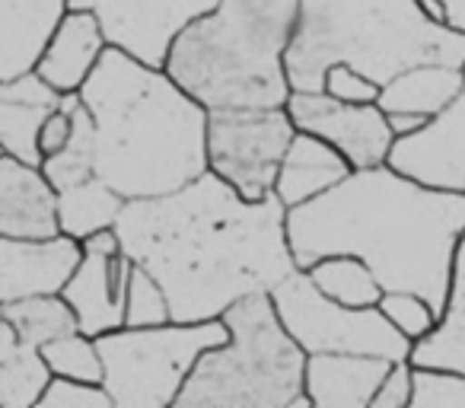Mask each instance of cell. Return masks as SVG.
I'll use <instances>...</instances> for the list:
<instances>
[{
  "mask_svg": "<svg viewBox=\"0 0 465 408\" xmlns=\"http://www.w3.org/2000/svg\"><path fill=\"white\" fill-rule=\"evenodd\" d=\"M220 319L230 338L198 357L175 408H312L310 354L287 332L272 291L236 300Z\"/></svg>",
  "mask_w": 465,
  "mask_h": 408,
  "instance_id": "cell-6",
  "label": "cell"
},
{
  "mask_svg": "<svg viewBox=\"0 0 465 408\" xmlns=\"http://www.w3.org/2000/svg\"><path fill=\"white\" fill-rule=\"evenodd\" d=\"M52 112L54 105H26L0 99V150L29 166H42L45 154L39 147V134Z\"/></svg>",
  "mask_w": 465,
  "mask_h": 408,
  "instance_id": "cell-27",
  "label": "cell"
},
{
  "mask_svg": "<svg viewBox=\"0 0 465 408\" xmlns=\"http://www.w3.org/2000/svg\"><path fill=\"white\" fill-rule=\"evenodd\" d=\"M411 408H465V373L450 367H414Z\"/></svg>",
  "mask_w": 465,
  "mask_h": 408,
  "instance_id": "cell-31",
  "label": "cell"
},
{
  "mask_svg": "<svg viewBox=\"0 0 465 408\" xmlns=\"http://www.w3.org/2000/svg\"><path fill=\"white\" fill-rule=\"evenodd\" d=\"M52 376L42 348L23 342L14 325L0 319V408H39Z\"/></svg>",
  "mask_w": 465,
  "mask_h": 408,
  "instance_id": "cell-21",
  "label": "cell"
},
{
  "mask_svg": "<svg viewBox=\"0 0 465 408\" xmlns=\"http://www.w3.org/2000/svg\"><path fill=\"white\" fill-rule=\"evenodd\" d=\"M48 367L54 376H71V380L84 383H103L105 380V363L99 354V344L86 332H71V335H61L54 342H48L42 348Z\"/></svg>",
  "mask_w": 465,
  "mask_h": 408,
  "instance_id": "cell-28",
  "label": "cell"
},
{
  "mask_svg": "<svg viewBox=\"0 0 465 408\" xmlns=\"http://www.w3.org/2000/svg\"><path fill=\"white\" fill-rule=\"evenodd\" d=\"M418 7H420V14H424L427 20L443 23V26H446V7H443V0H418Z\"/></svg>",
  "mask_w": 465,
  "mask_h": 408,
  "instance_id": "cell-40",
  "label": "cell"
},
{
  "mask_svg": "<svg viewBox=\"0 0 465 408\" xmlns=\"http://www.w3.org/2000/svg\"><path fill=\"white\" fill-rule=\"evenodd\" d=\"M0 99L26 105H61V90H54L39 71H26L14 80H0Z\"/></svg>",
  "mask_w": 465,
  "mask_h": 408,
  "instance_id": "cell-34",
  "label": "cell"
},
{
  "mask_svg": "<svg viewBox=\"0 0 465 408\" xmlns=\"http://www.w3.org/2000/svg\"><path fill=\"white\" fill-rule=\"evenodd\" d=\"M0 319L14 325L16 335L35 348H45L54 338L80 332V319L64 300V294H39V297L0 304Z\"/></svg>",
  "mask_w": 465,
  "mask_h": 408,
  "instance_id": "cell-24",
  "label": "cell"
},
{
  "mask_svg": "<svg viewBox=\"0 0 465 408\" xmlns=\"http://www.w3.org/2000/svg\"><path fill=\"white\" fill-rule=\"evenodd\" d=\"M300 0H220L175 39L166 71L207 109L287 105Z\"/></svg>",
  "mask_w": 465,
  "mask_h": 408,
  "instance_id": "cell-5",
  "label": "cell"
},
{
  "mask_svg": "<svg viewBox=\"0 0 465 408\" xmlns=\"http://www.w3.org/2000/svg\"><path fill=\"white\" fill-rule=\"evenodd\" d=\"M71 137H74V109L67 112V109H61V105H58V109L45 118V124H42V134H39L42 154H45V156L61 154V150L71 144Z\"/></svg>",
  "mask_w": 465,
  "mask_h": 408,
  "instance_id": "cell-36",
  "label": "cell"
},
{
  "mask_svg": "<svg viewBox=\"0 0 465 408\" xmlns=\"http://www.w3.org/2000/svg\"><path fill=\"white\" fill-rule=\"evenodd\" d=\"M230 338L223 319L166 325H122L96 338L105 363L103 386L115 408H175L204 351Z\"/></svg>",
  "mask_w": 465,
  "mask_h": 408,
  "instance_id": "cell-7",
  "label": "cell"
},
{
  "mask_svg": "<svg viewBox=\"0 0 465 408\" xmlns=\"http://www.w3.org/2000/svg\"><path fill=\"white\" fill-rule=\"evenodd\" d=\"M96 124V175L128 201L185 188L207 169V105L166 67L105 48L80 90Z\"/></svg>",
  "mask_w": 465,
  "mask_h": 408,
  "instance_id": "cell-3",
  "label": "cell"
},
{
  "mask_svg": "<svg viewBox=\"0 0 465 408\" xmlns=\"http://www.w3.org/2000/svg\"><path fill=\"white\" fill-rule=\"evenodd\" d=\"M389 166L424 185L465 192V84L459 96L424 128L395 137Z\"/></svg>",
  "mask_w": 465,
  "mask_h": 408,
  "instance_id": "cell-12",
  "label": "cell"
},
{
  "mask_svg": "<svg viewBox=\"0 0 465 408\" xmlns=\"http://www.w3.org/2000/svg\"><path fill=\"white\" fill-rule=\"evenodd\" d=\"M61 192L42 166L0 156V236L45 240L61 234Z\"/></svg>",
  "mask_w": 465,
  "mask_h": 408,
  "instance_id": "cell-15",
  "label": "cell"
},
{
  "mask_svg": "<svg viewBox=\"0 0 465 408\" xmlns=\"http://www.w3.org/2000/svg\"><path fill=\"white\" fill-rule=\"evenodd\" d=\"M446 7V26L465 33V0H443Z\"/></svg>",
  "mask_w": 465,
  "mask_h": 408,
  "instance_id": "cell-39",
  "label": "cell"
},
{
  "mask_svg": "<svg viewBox=\"0 0 465 408\" xmlns=\"http://www.w3.org/2000/svg\"><path fill=\"white\" fill-rule=\"evenodd\" d=\"M124 204H128V198L122 192H115L99 175H90L80 185H71L61 192V234L84 243L96 230L115 227Z\"/></svg>",
  "mask_w": 465,
  "mask_h": 408,
  "instance_id": "cell-23",
  "label": "cell"
},
{
  "mask_svg": "<svg viewBox=\"0 0 465 408\" xmlns=\"http://www.w3.org/2000/svg\"><path fill=\"white\" fill-rule=\"evenodd\" d=\"M45 175L52 179V185L58 192L71 185H80L90 175H96V124H93V115L84 103L74 109V137L61 154L45 156L42 163Z\"/></svg>",
  "mask_w": 465,
  "mask_h": 408,
  "instance_id": "cell-26",
  "label": "cell"
},
{
  "mask_svg": "<svg viewBox=\"0 0 465 408\" xmlns=\"http://www.w3.org/2000/svg\"><path fill=\"white\" fill-rule=\"evenodd\" d=\"M310 278L322 294L344 306H380L386 287L380 284V274L357 255H329L319 259L316 265L306 268Z\"/></svg>",
  "mask_w": 465,
  "mask_h": 408,
  "instance_id": "cell-25",
  "label": "cell"
},
{
  "mask_svg": "<svg viewBox=\"0 0 465 408\" xmlns=\"http://www.w3.org/2000/svg\"><path fill=\"white\" fill-rule=\"evenodd\" d=\"M351 173H354V166L335 144L312 134V131H297L291 147H287L284 163H281L274 194L287 208H297V204H306V201L331 192Z\"/></svg>",
  "mask_w": 465,
  "mask_h": 408,
  "instance_id": "cell-19",
  "label": "cell"
},
{
  "mask_svg": "<svg viewBox=\"0 0 465 408\" xmlns=\"http://www.w3.org/2000/svg\"><path fill=\"white\" fill-rule=\"evenodd\" d=\"M137 262L128 253L122 255H96L86 253L74 278L67 281L64 300L74 306L80 319V332L99 338L115 332L128 319V291L134 278Z\"/></svg>",
  "mask_w": 465,
  "mask_h": 408,
  "instance_id": "cell-14",
  "label": "cell"
},
{
  "mask_svg": "<svg viewBox=\"0 0 465 408\" xmlns=\"http://www.w3.org/2000/svg\"><path fill=\"white\" fill-rule=\"evenodd\" d=\"M465 84V67L456 65H414L382 84V112H418V115H440Z\"/></svg>",
  "mask_w": 465,
  "mask_h": 408,
  "instance_id": "cell-20",
  "label": "cell"
},
{
  "mask_svg": "<svg viewBox=\"0 0 465 408\" xmlns=\"http://www.w3.org/2000/svg\"><path fill=\"white\" fill-rule=\"evenodd\" d=\"M322 90L329 93V96L341 99V103L367 105V103H380L382 84H376L370 74H363L361 67H354V65H331L329 74H325Z\"/></svg>",
  "mask_w": 465,
  "mask_h": 408,
  "instance_id": "cell-33",
  "label": "cell"
},
{
  "mask_svg": "<svg viewBox=\"0 0 465 408\" xmlns=\"http://www.w3.org/2000/svg\"><path fill=\"white\" fill-rule=\"evenodd\" d=\"M411 363L414 367H450L465 373V236L456 249L446 310L440 316L437 329L420 342H414Z\"/></svg>",
  "mask_w": 465,
  "mask_h": 408,
  "instance_id": "cell-22",
  "label": "cell"
},
{
  "mask_svg": "<svg viewBox=\"0 0 465 408\" xmlns=\"http://www.w3.org/2000/svg\"><path fill=\"white\" fill-rule=\"evenodd\" d=\"M173 323V304H169V294L153 274L143 265L134 268V278H131L128 291V319L124 325H166Z\"/></svg>",
  "mask_w": 465,
  "mask_h": 408,
  "instance_id": "cell-30",
  "label": "cell"
},
{
  "mask_svg": "<svg viewBox=\"0 0 465 408\" xmlns=\"http://www.w3.org/2000/svg\"><path fill=\"white\" fill-rule=\"evenodd\" d=\"M84 243L67 234L45 240L0 236V304L61 294L84 262Z\"/></svg>",
  "mask_w": 465,
  "mask_h": 408,
  "instance_id": "cell-13",
  "label": "cell"
},
{
  "mask_svg": "<svg viewBox=\"0 0 465 408\" xmlns=\"http://www.w3.org/2000/svg\"><path fill=\"white\" fill-rule=\"evenodd\" d=\"M39 408H115L103 383H84L71 376H52Z\"/></svg>",
  "mask_w": 465,
  "mask_h": 408,
  "instance_id": "cell-32",
  "label": "cell"
},
{
  "mask_svg": "<svg viewBox=\"0 0 465 408\" xmlns=\"http://www.w3.org/2000/svg\"><path fill=\"white\" fill-rule=\"evenodd\" d=\"M84 253H96V255H122L124 253V243L118 227H105L96 230L84 240Z\"/></svg>",
  "mask_w": 465,
  "mask_h": 408,
  "instance_id": "cell-37",
  "label": "cell"
},
{
  "mask_svg": "<svg viewBox=\"0 0 465 408\" xmlns=\"http://www.w3.org/2000/svg\"><path fill=\"white\" fill-rule=\"evenodd\" d=\"M386 115H389V128H392V134H395V137L414 134V131H420L427 122H430V118H427V115H418V112H386Z\"/></svg>",
  "mask_w": 465,
  "mask_h": 408,
  "instance_id": "cell-38",
  "label": "cell"
},
{
  "mask_svg": "<svg viewBox=\"0 0 465 408\" xmlns=\"http://www.w3.org/2000/svg\"><path fill=\"white\" fill-rule=\"evenodd\" d=\"M465 236V192L433 188L389 163L354 169L319 198L287 208L297 268L357 255L386 291H414L443 316L456 249Z\"/></svg>",
  "mask_w": 465,
  "mask_h": 408,
  "instance_id": "cell-2",
  "label": "cell"
},
{
  "mask_svg": "<svg viewBox=\"0 0 465 408\" xmlns=\"http://www.w3.org/2000/svg\"><path fill=\"white\" fill-rule=\"evenodd\" d=\"M71 0H0V80L35 71Z\"/></svg>",
  "mask_w": 465,
  "mask_h": 408,
  "instance_id": "cell-17",
  "label": "cell"
},
{
  "mask_svg": "<svg viewBox=\"0 0 465 408\" xmlns=\"http://www.w3.org/2000/svg\"><path fill=\"white\" fill-rule=\"evenodd\" d=\"M109 39L103 33V23L90 10H71L61 20L58 33L52 35L45 55L39 58L35 71L61 93H77L103 61Z\"/></svg>",
  "mask_w": 465,
  "mask_h": 408,
  "instance_id": "cell-18",
  "label": "cell"
},
{
  "mask_svg": "<svg viewBox=\"0 0 465 408\" xmlns=\"http://www.w3.org/2000/svg\"><path fill=\"white\" fill-rule=\"evenodd\" d=\"M220 0H71V10H90L103 23L112 48L137 61L166 67L175 39Z\"/></svg>",
  "mask_w": 465,
  "mask_h": 408,
  "instance_id": "cell-10",
  "label": "cell"
},
{
  "mask_svg": "<svg viewBox=\"0 0 465 408\" xmlns=\"http://www.w3.org/2000/svg\"><path fill=\"white\" fill-rule=\"evenodd\" d=\"M392 363L376 354H310L306 395L312 408H370Z\"/></svg>",
  "mask_w": 465,
  "mask_h": 408,
  "instance_id": "cell-16",
  "label": "cell"
},
{
  "mask_svg": "<svg viewBox=\"0 0 465 408\" xmlns=\"http://www.w3.org/2000/svg\"><path fill=\"white\" fill-rule=\"evenodd\" d=\"M380 310L386 313V319L408 335L411 342H420L424 335H430L440 323V313L433 310V304L427 297L414 291H386L380 300Z\"/></svg>",
  "mask_w": 465,
  "mask_h": 408,
  "instance_id": "cell-29",
  "label": "cell"
},
{
  "mask_svg": "<svg viewBox=\"0 0 465 408\" xmlns=\"http://www.w3.org/2000/svg\"><path fill=\"white\" fill-rule=\"evenodd\" d=\"M331 65H354L376 84L414 65L465 67V33L427 20L418 0H300L291 86L322 90Z\"/></svg>",
  "mask_w": 465,
  "mask_h": 408,
  "instance_id": "cell-4",
  "label": "cell"
},
{
  "mask_svg": "<svg viewBox=\"0 0 465 408\" xmlns=\"http://www.w3.org/2000/svg\"><path fill=\"white\" fill-rule=\"evenodd\" d=\"M115 227L124 253L166 287L175 323L220 319L297 272L284 201L242 198L211 169L179 192L128 201Z\"/></svg>",
  "mask_w": 465,
  "mask_h": 408,
  "instance_id": "cell-1",
  "label": "cell"
},
{
  "mask_svg": "<svg viewBox=\"0 0 465 408\" xmlns=\"http://www.w3.org/2000/svg\"><path fill=\"white\" fill-rule=\"evenodd\" d=\"M411 395H414V363L395 361L370 408H411Z\"/></svg>",
  "mask_w": 465,
  "mask_h": 408,
  "instance_id": "cell-35",
  "label": "cell"
},
{
  "mask_svg": "<svg viewBox=\"0 0 465 408\" xmlns=\"http://www.w3.org/2000/svg\"><path fill=\"white\" fill-rule=\"evenodd\" d=\"M287 332L306 354H376L411 361L414 342L401 335L380 306H344L316 287L310 272L297 268L272 291Z\"/></svg>",
  "mask_w": 465,
  "mask_h": 408,
  "instance_id": "cell-8",
  "label": "cell"
},
{
  "mask_svg": "<svg viewBox=\"0 0 465 408\" xmlns=\"http://www.w3.org/2000/svg\"><path fill=\"white\" fill-rule=\"evenodd\" d=\"M287 112L300 131L325 137L335 144L354 169H370L389 163L395 147V134L389 128V115L380 103H341L325 90H293L287 99Z\"/></svg>",
  "mask_w": 465,
  "mask_h": 408,
  "instance_id": "cell-11",
  "label": "cell"
},
{
  "mask_svg": "<svg viewBox=\"0 0 465 408\" xmlns=\"http://www.w3.org/2000/svg\"><path fill=\"white\" fill-rule=\"evenodd\" d=\"M297 131L287 105L207 109V166L242 198L265 201L274 194L281 163Z\"/></svg>",
  "mask_w": 465,
  "mask_h": 408,
  "instance_id": "cell-9",
  "label": "cell"
}]
</instances>
